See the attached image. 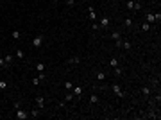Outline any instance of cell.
I'll return each instance as SVG.
<instances>
[{
  "label": "cell",
  "instance_id": "obj_1",
  "mask_svg": "<svg viewBox=\"0 0 161 120\" xmlns=\"http://www.w3.org/2000/svg\"><path fill=\"white\" fill-rule=\"evenodd\" d=\"M15 117H16L18 120H25V118H29V113L23 111L22 108H18V109H15Z\"/></svg>",
  "mask_w": 161,
  "mask_h": 120
},
{
  "label": "cell",
  "instance_id": "obj_2",
  "mask_svg": "<svg viewBox=\"0 0 161 120\" xmlns=\"http://www.w3.org/2000/svg\"><path fill=\"white\" fill-rule=\"evenodd\" d=\"M111 88H113V91H115V95H116L118 99H123V97H125V93H123V91H122V88H120V84H113Z\"/></svg>",
  "mask_w": 161,
  "mask_h": 120
},
{
  "label": "cell",
  "instance_id": "obj_3",
  "mask_svg": "<svg viewBox=\"0 0 161 120\" xmlns=\"http://www.w3.org/2000/svg\"><path fill=\"white\" fill-rule=\"evenodd\" d=\"M41 45H43V36H41V34H38L34 40H32V47H34V48H39Z\"/></svg>",
  "mask_w": 161,
  "mask_h": 120
},
{
  "label": "cell",
  "instance_id": "obj_4",
  "mask_svg": "<svg viewBox=\"0 0 161 120\" xmlns=\"http://www.w3.org/2000/svg\"><path fill=\"white\" fill-rule=\"evenodd\" d=\"M109 24H111L109 16H102V18H100V24H99V27H102V29H106V27H109Z\"/></svg>",
  "mask_w": 161,
  "mask_h": 120
},
{
  "label": "cell",
  "instance_id": "obj_5",
  "mask_svg": "<svg viewBox=\"0 0 161 120\" xmlns=\"http://www.w3.org/2000/svg\"><path fill=\"white\" fill-rule=\"evenodd\" d=\"M36 108H38V109L45 108V99H43V97H36Z\"/></svg>",
  "mask_w": 161,
  "mask_h": 120
},
{
  "label": "cell",
  "instance_id": "obj_6",
  "mask_svg": "<svg viewBox=\"0 0 161 120\" xmlns=\"http://www.w3.org/2000/svg\"><path fill=\"white\" fill-rule=\"evenodd\" d=\"M73 95H75V97H81L82 95V88H81V86H73Z\"/></svg>",
  "mask_w": 161,
  "mask_h": 120
},
{
  "label": "cell",
  "instance_id": "obj_7",
  "mask_svg": "<svg viewBox=\"0 0 161 120\" xmlns=\"http://www.w3.org/2000/svg\"><path fill=\"white\" fill-rule=\"evenodd\" d=\"M68 63H70V64H79V63H81V57H79V56H73V57L68 59Z\"/></svg>",
  "mask_w": 161,
  "mask_h": 120
},
{
  "label": "cell",
  "instance_id": "obj_8",
  "mask_svg": "<svg viewBox=\"0 0 161 120\" xmlns=\"http://www.w3.org/2000/svg\"><path fill=\"white\" fill-rule=\"evenodd\" d=\"M39 111H41V109H38V108L32 109V111L29 113V117H31V118H38V117H39Z\"/></svg>",
  "mask_w": 161,
  "mask_h": 120
},
{
  "label": "cell",
  "instance_id": "obj_9",
  "mask_svg": "<svg viewBox=\"0 0 161 120\" xmlns=\"http://www.w3.org/2000/svg\"><path fill=\"white\" fill-rule=\"evenodd\" d=\"M145 22H147V24H150V22H156L154 13H149V15H145Z\"/></svg>",
  "mask_w": 161,
  "mask_h": 120
},
{
  "label": "cell",
  "instance_id": "obj_10",
  "mask_svg": "<svg viewBox=\"0 0 161 120\" xmlns=\"http://www.w3.org/2000/svg\"><path fill=\"white\" fill-rule=\"evenodd\" d=\"M11 36H13V40H20V38H22V32L18 31V29H15V31H13V34H11Z\"/></svg>",
  "mask_w": 161,
  "mask_h": 120
},
{
  "label": "cell",
  "instance_id": "obj_11",
  "mask_svg": "<svg viewBox=\"0 0 161 120\" xmlns=\"http://www.w3.org/2000/svg\"><path fill=\"white\" fill-rule=\"evenodd\" d=\"M88 16H90V20H95V18H97L95 9H93V7H90V9H88Z\"/></svg>",
  "mask_w": 161,
  "mask_h": 120
},
{
  "label": "cell",
  "instance_id": "obj_12",
  "mask_svg": "<svg viewBox=\"0 0 161 120\" xmlns=\"http://www.w3.org/2000/svg\"><path fill=\"white\" fill-rule=\"evenodd\" d=\"M4 59H6V64H7V66H9V64L13 63V59H15V56H13V54H7V56L4 57Z\"/></svg>",
  "mask_w": 161,
  "mask_h": 120
},
{
  "label": "cell",
  "instance_id": "obj_13",
  "mask_svg": "<svg viewBox=\"0 0 161 120\" xmlns=\"http://www.w3.org/2000/svg\"><path fill=\"white\" fill-rule=\"evenodd\" d=\"M111 38H113L115 41H120V40H122V34H120V32H116V31H115L113 34H111Z\"/></svg>",
  "mask_w": 161,
  "mask_h": 120
},
{
  "label": "cell",
  "instance_id": "obj_14",
  "mask_svg": "<svg viewBox=\"0 0 161 120\" xmlns=\"http://www.w3.org/2000/svg\"><path fill=\"white\" fill-rule=\"evenodd\" d=\"M90 102H91V104H97V102H99V95H97V93H91Z\"/></svg>",
  "mask_w": 161,
  "mask_h": 120
},
{
  "label": "cell",
  "instance_id": "obj_15",
  "mask_svg": "<svg viewBox=\"0 0 161 120\" xmlns=\"http://www.w3.org/2000/svg\"><path fill=\"white\" fill-rule=\"evenodd\" d=\"M72 88H73V84H72L70 81H66V82H64V90H66V91H72Z\"/></svg>",
  "mask_w": 161,
  "mask_h": 120
},
{
  "label": "cell",
  "instance_id": "obj_16",
  "mask_svg": "<svg viewBox=\"0 0 161 120\" xmlns=\"http://www.w3.org/2000/svg\"><path fill=\"white\" fill-rule=\"evenodd\" d=\"M127 9H129V11L134 9V0H127Z\"/></svg>",
  "mask_w": 161,
  "mask_h": 120
},
{
  "label": "cell",
  "instance_id": "obj_17",
  "mask_svg": "<svg viewBox=\"0 0 161 120\" xmlns=\"http://www.w3.org/2000/svg\"><path fill=\"white\" fill-rule=\"evenodd\" d=\"M141 93H143L145 97H149V95H150V90L147 88V86H143V88H141Z\"/></svg>",
  "mask_w": 161,
  "mask_h": 120
},
{
  "label": "cell",
  "instance_id": "obj_18",
  "mask_svg": "<svg viewBox=\"0 0 161 120\" xmlns=\"http://www.w3.org/2000/svg\"><path fill=\"white\" fill-rule=\"evenodd\" d=\"M72 100H73V97H72V93H70V91H68V93H66V97H64V102H72Z\"/></svg>",
  "mask_w": 161,
  "mask_h": 120
},
{
  "label": "cell",
  "instance_id": "obj_19",
  "mask_svg": "<svg viewBox=\"0 0 161 120\" xmlns=\"http://www.w3.org/2000/svg\"><path fill=\"white\" fill-rule=\"evenodd\" d=\"M16 57H18V59H23V57H25L23 50H16Z\"/></svg>",
  "mask_w": 161,
  "mask_h": 120
},
{
  "label": "cell",
  "instance_id": "obj_20",
  "mask_svg": "<svg viewBox=\"0 0 161 120\" xmlns=\"http://www.w3.org/2000/svg\"><path fill=\"white\" fill-rule=\"evenodd\" d=\"M36 70H38V72H43V70H45V64H43V63H38V64H36Z\"/></svg>",
  "mask_w": 161,
  "mask_h": 120
},
{
  "label": "cell",
  "instance_id": "obj_21",
  "mask_svg": "<svg viewBox=\"0 0 161 120\" xmlns=\"http://www.w3.org/2000/svg\"><path fill=\"white\" fill-rule=\"evenodd\" d=\"M122 73H123V70L120 66H115V75H122Z\"/></svg>",
  "mask_w": 161,
  "mask_h": 120
},
{
  "label": "cell",
  "instance_id": "obj_22",
  "mask_svg": "<svg viewBox=\"0 0 161 120\" xmlns=\"http://www.w3.org/2000/svg\"><path fill=\"white\" fill-rule=\"evenodd\" d=\"M123 25H125V27H132V20H131V18H125V22H123Z\"/></svg>",
  "mask_w": 161,
  "mask_h": 120
},
{
  "label": "cell",
  "instance_id": "obj_23",
  "mask_svg": "<svg viewBox=\"0 0 161 120\" xmlns=\"http://www.w3.org/2000/svg\"><path fill=\"white\" fill-rule=\"evenodd\" d=\"M109 64H111L113 68H115V66H118V59H116V57H113L111 61H109Z\"/></svg>",
  "mask_w": 161,
  "mask_h": 120
},
{
  "label": "cell",
  "instance_id": "obj_24",
  "mask_svg": "<svg viewBox=\"0 0 161 120\" xmlns=\"http://www.w3.org/2000/svg\"><path fill=\"white\" fill-rule=\"evenodd\" d=\"M97 79H99L100 82H102V81L106 79V75H104V73H102V72H99V73H97Z\"/></svg>",
  "mask_w": 161,
  "mask_h": 120
},
{
  "label": "cell",
  "instance_id": "obj_25",
  "mask_svg": "<svg viewBox=\"0 0 161 120\" xmlns=\"http://www.w3.org/2000/svg\"><path fill=\"white\" fill-rule=\"evenodd\" d=\"M122 47L125 50H129V48H131V43H129V41H122Z\"/></svg>",
  "mask_w": 161,
  "mask_h": 120
},
{
  "label": "cell",
  "instance_id": "obj_26",
  "mask_svg": "<svg viewBox=\"0 0 161 120\" xmlns=\"http://www.w3.org/2000/svg\"><path fill=\"white\" fill-rule=\"evenodd\" d=\"M141 29H143V31H150V24H147V22L141 24Z\"/></svg>",
  "mask_w": 161,
  "mask_h": 120
},
{
  "label": "cell",
  "instance_id": "obj_27",
  "mask_svg": "<svg viewBox=\"0 0 161 120\" xmlns=\"http://www.w3.org/2000/svg\"><path fill=\"white\" fill-rule=\"evenodd\" d=\"M0 68H7V64H6V59H4V57H0Z\"/></svg>",
  "mask_w": 161,
  "mask_h": 120
},
{
  "label": "cell",
  "instance_id": "obj_28",
  "mask_svg": "<svg viewBox=\"0 0 161 120\" xmlns=\"http://www.w3.org/2000/svg\"><path fill=\"white\" fill-rule=\"evenodd\" d=\"M141 9V4L140 2H134V9H132V11H140Z\"/></svg>",
  "mask_w": 161,
  "mask_h": 120
},
{
  "label": "cell",
  "instance_id": "obj_29",
  "mask_svg": "<svg viewBox=\"0 0 161 120\" xmlns=\"http://www.w3.org/2000/svg\"><path fill=\"white\" fill-rule=\"evenodd\" d=\"M7 88V82L6 81H0V90H6Z\"/></svg>",
  "mask_w": 161,
  "mask_h": 120
},
{
  "label": "cell",
  "instance_id": "obj_30",
  "mask_svg": "<svg viewBox=\"0 0 161 120\" xmlns=\"http://www.w3.org/2000/svg\"><path fill=\"white\" fill-rule=\"evenodd\" d=\"M32 84L38 86V84H39V77H34V79H32Z\"/></svg>",
  "mask_w": 161,
  "mask_h": 120
},
{
  "label": "cell",
  "instance_id": "obj_31",
  "mask_svg": "<svg viewBox=\"0 0 161 120\" xmlns=\"http://www.w3.org/2000/svg\"><path fill=\"white\" fill-rule=\"evenodd\" d=\"M66 4H68V6H72V7H73V6H75V0H66Z\"/></svg>",
  "mask_w": 161,
  "mask_h": 120
},
{
  "label": "cell",
  "instance_id": "obj_32",
  "mask_svg": "<svg viewBox=\"0 0 161 120\" xmlns=\"http://www.w3.org/2000/svg\"><path fill=\"white\" fill-rule=\"evenodd\" d=\"M82 2H88V0H82Z\"/></svg>",
  "mask_w": 161,
  "mask_h": 120
},
{
  "label": "cell",
  "instance_id": "obj_33",
  "mask_svg": "<svg viewBox=\"0 0 161 120\" xmlns=\"http://www.w3.org/2000/svg\"><path fill=\"white\" fill-rule=\"evenodd\" d=\"M52 2H57V0H52Z\"/></svg>",
  "mask_w": 161,
  "mask_h": 120
}]
</instances>
